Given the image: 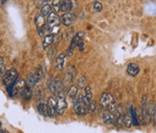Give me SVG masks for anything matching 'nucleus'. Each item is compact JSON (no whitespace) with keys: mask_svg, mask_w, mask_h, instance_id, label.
<instances>
[{"mask_svg":"<svg viewBox=\"0 0 156 133\" xmlns=\"http://www.w3.org/2000/svg\"><path fill=\"white\" fill-rule=\"evenodd\" d=\"M73 33H74V28H71V29H69V31L68 32V39L69 40H71L73 37L71 36L72 35H73Z\"/></svg>","mask_w":156,"mask_h":133,"instance_id":"nucleus-31","label":"nucleus"},{"mask_svg":"<svg viewBox=\"0 0 156 133\" xmlns=\"http://www.w3.org/2000/svg\"><path fill=\"white\" fill-rule=\"evenodd\" d=\"M48 87H49V91L51 92L52 95L54 96H57V94L63 91V88H62V83L61 82V80L58 78V77H55L53 79H51V81L48 84Z\"/></svg>","mask_w":156,"mask_h":133,"instance_id":"nucleus-7","label":"nucleus"},{"mask_svg":"<svg viewBox=\"0 0 156 133\" xmlns=\"http://www.w3.org/2000/svg\"><path fill=\"white\" fill-rule=\"evenodd\" d=\"M1 127H2V123H1V121H0V130H1Z\"/></svg>","mask_w":156,"mask_h":133,"instance_id":"nucleus-36","label":"nucleus"},{"mask_svg":"<svg viewBox=\"0 0 156 133\" xmlns=\"http://www.w3.org/2000/svg\"><path fill=\"white\" fill-rule=\"evenodd\" d=\"M5 72V65H1L0 66V76H3V74Z\"/></svg>","mask_w":156,"mask_h":133,"instance_id":"nucleus-32","label":"nucleus"},{"mask_svg":"<svg viewBox=\"0 0 156 133\" xmlns=\"http://www.w3.org/2000/svg\"><path fill=\"white\" fill-rule=\"evenodd\" d=\"M51 5L50 4H45V5H44L42 6V8H41V13H42L41 15L43 17H45V16H47V15H49L51 13Z\"/></svg>","mask_w":156,"mask_h":133,"instance_id":"nucleus-27","label":"nucleus"},{"mask_svg":"<svg viewBox=\"0 0 156 133\" xmlns=\"http://www.w3.org/2000/svg\"><path fill=\"white\" fill-rule=\"evenodd\" d=\"M86 83H87V79H86V77H85V76H80V79H79V81H78V85H79V87H80V88H82V87L85 86Z\"/></svg>","mask_w":156,"mask_h":133,"instance_id":"nucleus-30","label":"nucleus"},{"mask_svg":"<svg viewBox=\"0 0 156 133\" xmlns=\"http://www.w3.org/2000/svg\"><path fill=\"white\" fill-rule=\"evenodd\" d=\"M61 26V18L57 13L51 12L47 17V27L48 30L51 33V35H57L59 33Z\"/></svg>","mask_w":156,"mask_h":133,"instance_id":"nucleus-2","label":"nucleus"},{"mask_svg":"<svg viewBox=\"0 0 156 133\" xmlns=\"http://www.w3.org/2000/svg\"><path fill=\"white\" fill-rule=\"evenodd\" d=\"M17 77H18L17 71L15 68H11V69L5 71V72L3 74L2 81L5 85L9 86L10 84H12L13 83H15L17 80Z\"/></svg>","mask_w":156,"mask_h":133,"instance_id":"nucleus-5","label":"nucleus"},{"mask_svg":"<svg viewBox=\"0 0 156 133\" xmlns=\"http://www.w3.org/2000/svg\"><path fill=\"white\" fill-rule=\"evenodd\" d=\"M99 105L103 109V111L110 113H113L116 108V102L115 98L110 93L108 92H104L101 95V98L99 100Z\"/></svg>","mask_w":156,"mask_h":133,"instance_id":"nucleus-1","label":"nucleus"},{"mask_svg":"<svg viewBox=\"0 0 156 133\" xmlns=\"http://www.w3.org/2000/svg\"><path fill=\"white\" fill-rule=\"evenodd\" d=\"M83 37H84V33H83V32H79V33H77L76 35L71 39V42H70V44H69V49L67 50V54L69 56L72 55V54H73L75 48L79 45V44L81 43Z\"/></svg>","mask_w":156,"mask_h":133,"instance_id":"nucleus-8","label":"nucleus"},{"mask_svg":"<svg viewBox=\"0 0 156 133\" xmlns=\"http://www.w3.org/2000/svg\"><path fill=\"white\" fill-rule=\"evenodd\" d=\"M79 46H80V51H83V46H84V44L81 42L80 44H79Z\"/></svg>","mask_w":156,"mask_h":133,"instance_id":"nucleus-33","label":"nucleus"},{"mask_svg":"<svg viewBox=\"0 0 156 133\" xmlns=\"http://www.w3.org/2000/svg\"><path fill=\"white\" fill-rule=\"evenodd\" d=\"M76 75V70H75V67H69L68 72L65 75V83L69 84V83H71L72 81L74 80V77Z\"/></svg>","mask_w":156,"mask_h":133,"instance_id":"nucleus-16","label":"nucleus"},{"mask_svg":"<svg viewBox=\"0 0 156 133\" xmlns=\"http://www.w3.org/2000/svg\"><path fill=\"white\" fill-rule=\"evenodd\" d=\"M22 96L23 99L24 101H30V100L32 99V96H33L32 90L25 86V88L23 89V91Z\"/></svg>","mask_w":156,"mask_h":133,"instance_id":"nucleus-23","label":"nucleus"},{"mask_svg":"<svg viewBox=\"0 0 156 133\" xmlns=\"http://www.w3.org/2000/svg\"><path fill=\"white\" fill-rule=\"evenodd\" d=\"M93 6H94V10H95L96 12L98 13V12L102 11L103 6H102V4H101L100 2H98V1L94 2V3H93Z\"/></svg>","mask_w":156,"mask_h":133,"instance_id":"nucleus-29","label":"nucleus"},{"mask_svg":"<svg viewBox=\"0 0 156 133\" xmlns=\"http://www.w3.org/2000/svg\"><path fill=\"white\" fill-rule=\"evenodd\" d=\"M77 92H78V87L76 85H71L68 91V98L71 101L74 100L77 96Z\"/></svg>","mask_w":156,"mask_h":133,"instance_id":"nucleus-21","label":"nucleus"},{"mask_svg":"<svg viewBox=\"0 0 156 133\" xmlns=\"http://www.w3.org/2000/svg\"><path fill=\"white\" fill-rule=\"evenodd\" d=\"M71 7H72V2L71 1H69V0L61 1L60 11L64 12V13H69V11L71 10Z\"/></svg>","mask_w":156,"mask_h":133,"instance_id":"nucleus-18","label":"nucleus"},{"mask_svg":"<svg viewBox=\"0 0 156 133\" xmlns=\"http://www.w3.org/2000/svg\"><path fill=\"white\" fill-rule=\"evenodd\" d=\"M57 115H62L67 109V102L65 100L64 91H62L57 94Z\"/></svg>","mask_w":156,"mask_h":133,"instance_id":"nucleus-6","label":"nucleus"},{"mask_svg":"<svg viewBox=\"0 0 156 133\" xmlns=\"http://www.w3.org/2000/svg\"><path fill=\"white\" fill-rule=\"evenodd\" d=\"M25 82L23 80H17L9 86H7V92L11 97H14L15 95L18 94L19 92L22 93L23 89L25 88Z\"/></svg>","mask_w":156,"mask_h":133,"instance_id":"nucleus-4","label":"nucleus"},{"mask_svg":"<svg viewBox=\"0 0 156 133\" xmlns=\"http://www.w3.org/2000/svg\"><path fill=\"white\" fill-rule=\"evenodd\" d=\"M41 79H42V77L36 73H29L27 76V79L25 81V85H26V87L32 89L35 86V84H37L41 81Z\"/></svg>","mask_w":156,"mask_h":133,"instance_id":"nucleus-11","label":"nucleus"},{"mask_svg":"<svg viewBox=\"0 0 156 133\" xmlns=\"http://www.w3.org/2000/svg\"><path fill=\"white\" fill-rule=\"evenodd\" d=\"M0 133H5V131H3L2 130H0Z\"/></svg>","mask_w":156,"mask_h":133,"instance_id":"nucleus-35","label":"nucleus"},{"mask_svg":"<svg viewBox=\"0 0 156 133\" xmlns=\"http://www.w3.org/2000/svg\"><path fill=\"white\" fill-rule=\"evenodd\" d=\"M147 111L149 112V114L151 115L152 119H154V122L155 124V112H156V108H155V103L154 102H150L149 105H147Z\"/></svg>","mask_w":156,"mask_h":133,"instance_id":"nucleus-20","label":"nucleus"},{"mask_svg":"<svg viewBox=\"0 0 156 133\" xmlns=\"http://www.w3.org/2000/svg\"><path fill=\"white\" fill-rule=\"evenodd\" d=\"M139 72H140V68H139V66H138L136 64H134V63L129 64L127 68H126V72H127V74H128L129 76H132V77L136 76V75L139 73Z\"/></svg>","mask_w":156,"mask_h":133,"instance_id":"nucleus-15","label":"nucleus"},{"mask_svg":"<svg viewBox=\"0 0 156 133\" xmlns=\"http://www.w3.org/2000/svg\"><path fill=\"white\" fill-rule=\"evenodd\" d=\"M130 115H131V118H132L133 125L134 126H138L139 121L137 120V114H136V111L133 108V106H131V108H130Z\"/></svg>","mask_w":156,"mask_h":133,"instance_id":"nucleus-26","label":"nucleus"},{"mask_svg":"<svg viewBox=\"0 0 156 133\" xmlns=\"http://www.w3.org/2000/svg\"><path fill=\"white\" fill-rule=\"evenodd\" d=\"M98 110V105H97V102L95 101H91L88 104V113L91 114V115H94Z\"/></svg>","mask_w":156,"mask_h":133,"instance_id":"nucleus-25","label":"nucleus"},{"mask_svg":"<svg viewBox=\"0 0 156 133\" xmlns=\"http://www.w3.org/2000/svg\"><path fill=\"white\" fill-rule=\"evenodd\" d=\"M51 6H52L53 10L55 11L54 13L59 12V11H60V7H61V1H59V0L52 1V2H51Z\"/></svg>","mask_w":156,"mask_h":133,"instance_id":"nucleus-28","label":"nucleus"},{"mask_svg":"<svg viewBox=\"0 0 156 133\" xmlns=\"http://www.w3.org/2000/svg\"><path fill=\"white\" fill-rule=\"evenodd\" d=\"M102 120L108 126H114V121H115L114 112L110 113V112L104 111L103 112V115H102Z\"/></svg>","mask_w":156,"mask_h":133,"instance_id":"nucleus-13","label":"nucleus"},{"mask_svg":"<svg viewBox=\"0 0 156 133\" xmlns=\"http://www.w3.org/2000/svg\"><path fill=\"white\" fill-rule=\"evenodd\" d=\"M123 127L125 126L126 128L129 129L133 126V121H132V118H131V115L130 113L128 112H126L124 115H123Z\"/></svg>","mask_w":156,"mask_h":133,"instance_id":"nucleus-17","label":"nucleus"},{"mask_svg":"<svg viewBox=\"0 0 156 133\" xmlns=\"http://www.w3.org/2000/svg\"><path fill=\"white\" fill-rule=\"evenodd\" d=\"M75 18H76V17H75L74 14H72V13H65L61 17V22L64 25H66V26H69V25H71L74 23Z\"/></svg>","mask_w":156,"mask_h":133,"instance_id":"nucleus-12","label":"nucleus"},{"mask_svg":"<svg viewBox=\"0 0 156 133\" xmlns=\"http://www.w3.org/2000/svg\"><path fill=\"white\" fill-rule=\"evenodd\" d=\"M92 98H93V93H92V90L90 88V86H86L85 87V95L83 96V99H84V102H86V104L88 105L89 102L92 101Z\"/></svg>","mask_w":156,"mask_h":133,"instance_id":"nucleus-19","label":"nucleus"},{"mask_svg":"<svg viewBox=\"0 0 156 133\" xmlns=\"http://www.w3.org/2000/svg\"><path fill=\"white\" fill-rule=\"evenodd\" d=\"M35 24H36L37 31H38L40 36H44L45 33H46V28H45L44 17L42 15H37L35 17Z\"/></svg>","mask_w":156,"mask_h":133,"instance_id":"nucleus-10","label":"nucleus"},{"mask_svg":"<svg viewBox=\"0 0 156 133\" xmlns=\"http://www.w3.org/2000/svg\"><path fill=\"white\" fill-rule=\"evenodd\" d=\"M47 114L51 118H54L57 115V102L52 97H50L47 101Z\"/></svg>","mask_w":156,"mask_h":133,"instance_id":"nucleus-9","label":"nucleus"},{"mask_svg":"<svg viewBox=\"0 0 156 133\" xmlns=\"http://www.w3.org/2000/svg\"><path fill=\"white\" fill-rule=\"evenodd\" d=\"M37 110H38V112L40 113V115H42L44 117L48 116V114H47V104H45L44 102H40L37 105Z\"/></svg>","mask_w":156,"mask_h":133,"instance_id":"nucleus-22","label":"nucleus"},{"mask_svg":"<svg viewBox=\"0 0 156 133\" xmlns=\"http://www.w3.org/2000/svg\"><path fill=\"white\" fill-rule=\"evenodd\" d=\"M53 40H54V35H45L44 40L43 42V47H44V49H46L50 44H52Z\"/></svg>","mask_w":156,"mask_h":133,"instance_id":"nucleus-24","label":"nucleus"},{"mask_svg":"<svg viewBox=\"0 0 156 133\" xmlns=\"http://www.w3.org/2000/svg\"><path fill=\"white\" fill-rule=\"evenodd\" d=\"M73 108H74L75 113L78 116L82 117V116H86L88 114V105L84 102L82 94H79L78 96H76V98L74 99Z\"/></svg>","mask_w":156,"mask_h":133,"instance_id":"nucleus-3","label":"nucleus"},{"mask_svg":"<svg viewBox=\"0 0 156 133\" xmlns=\"http://www.w3.org/2000/svg\"><path fill=\"white\" fill-rule=\"evenodd\" d=\"M3 62H4V58L2 56H0V66L3 65Z\"/></svg>","mask_w":156,"mask_h":133,"instance_id":"nucleus-34","label":"nucleus"},{"mask_svg":"<svg viewBox=\"0 0 156 133\" xmlns=\"http://www.w3.org/2000/svg\"><path fill=\"white\" fill-rule=\"evenodd\" d=\"M65 57H66V54H60L56 60H55V69L57 71H62L63 69L64 66V60H65Z\"/></svg>","mask_w":156,"mask_h":133,"instance_id":"nucleus-14","label":"nucleus"},{"mask_svg":"<svg viewBox=\"0 0 156 133\" xmlns=\"http://www.w3.org/2000/svg\"><path fill=\"white\" fill-rule=\"evenodd\" d=\"M5 133H11V132H9V131H5Z\"/></svg>","mask_w":156,"mask_h":133,"instance_id":"nucleus-37","label":"nucleus"}]
</instances>
